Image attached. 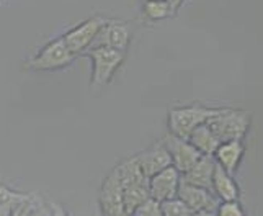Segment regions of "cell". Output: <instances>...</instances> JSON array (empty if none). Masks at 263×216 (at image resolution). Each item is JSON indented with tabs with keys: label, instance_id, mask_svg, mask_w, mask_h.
Here are the masks:
<instances>
[{
	"label": "cell",
	"instance_id": "2",
	"mask_svg": "<svg viewBox=\"0 0 263 216\" xmlns=\"http://www.w3.org/2000/svg\"><path fill=\"white\" fill-rule=\"evenodd\" d=\"M85 56L92 61V79H90V88L97 92V90L105 88L111 82L115 74L123 66L126 59V52L116 51L108 46H97L90 48Z\"/></svg>",
	"mask_w": 263,
	"mask_h": 216
},
{
	"label": "cell",
	"instance_id": "5",
	"mask_svg": "<svg viewBox=\"0 0 263 216\" xmlns=\"http://www.w3.org/2000/svg\"><path fill=\"white\" fill-rule=\"evenodd\" d=\"M208 126L221 142L243 141L250 130V115L243 110L221 108V112L208 121Z\"/></svg>",
	"mask_w": 263,
	"mask_h": 216
},
{
	"label": "cell",
	"instance_id": "25",
	"mask_svg": "<svg viewBox=\"0 0 263 216\" xmlns=\"http://www.w3.org/2000/svg\"><path fill=\"white\" fill-rule=\"evenodd\" d=\"M20 206V205H18ZM18 206H0V216H10Z\"/></svg>",
	"mask_w": 263,
	"mask_h": 216
},
{
	"label": "cell",
	"instance_id": "22",
	"mask_svg": "<svg viewBox=\"0 0 263 216\" xmlns=\"http://www.w3.org/2000/svg\"><path fill=\"white\" fill-rule=\"evenodd\" d=\"M26 216H51V210H49V203L43 202L38 195L33 196L31 205L28 208V213Z\"/></svg>",
	"mask_w": 263,
	"mask_h": 216
},
{
	"label": "cell",
	"instance_id": "27",
	"mask_svg": "<svg viewBox=\"0 0 263 216\" xmlns=\"http://www.w3.org/2000/svg\"><path fill=\"white\" fill-rule=\"evenodd\" d=\"M193 216H216V210H208V211H198V213H193Z\"/></svg>",
	"mask_w": 263,
	"mask_h": 216
},
{
	"label": "cell",
	"instance_id": "16",
	"mask_svg": "<svg viewBox=\"0 0 263 216\" xmlns=\"http://www.w3.org/2000/svg\"><path fill=\"white\" fill-rule=\"evenodd\" d=\"M188 141L192 142L203 156H213L221 144V141L217 139V136L213 133L210 126H208V123L199 124L198 128H195L192 133H190Z\"/></svg>",
	"mask_w": 263,
	"mask_h": 216
},
{
	"label": "cell",
	"instance_id": "15",
	"mask_svg": "<svg viewBox=\"0 0 263 216\" xmlns=\"http://www.w3.org/2000/svg\"><path fill=\"white\" fill-rule=\"evenodd\" d=\"M214 169H216V160L213 156H201L196 164L181 175V180L186 184H192L196 187L206 188V190H211V184H213V175H214Z\"/></svg>",
	"mask_w": 263,
	"mask_h": 216
},
{
	"label": "cell",
	"instance_id": "1",
	"mask_svg": "<svg viewBox=\"0 0 263 216\" xmlns=\"http://www.w3.org/2000/svg\"><path fill=\"white\" fill-rule=\"evenodd\" d=\"M118 177H120L124 206L128 213L133 216V213L139 208V206L147 202L149 195V178L142 174L141 167L138 166L134 156L121 160L116 167Z\"/></svg>",
	"mask_w": 263,
	"mask_h": 216
},
{
	"label": "cell",
	"instance_id": "10",
	"mask_svg": "<svg viewBox=\"0 0 263 216\" xmlns=\"http://www.w3.org/2000/svg\"><path fill=\"white\" fill-rule=\"evenodd\" d=\"M177 198L183 203L190 211L198 213V211H208V210H216L217 205L221 202L213 195L211 190L196 187L192 184H186L181 180L178 187Z\"/></svg>",
	"mask_w": 263,
	"mask_h": 216
},
{
	"label": "cell",
	"instance_id": "17",
	"mask_svg": "<svg viewBox=\"0 0 263 216\" xmlns=\"http://www.w3.org/2000/svg\"><path fill=\"white\" fill-rule=\"evenodd\" d=\"M142 13L151 22H160L168 18L174 13V10H172V7L167 0H152V2H144Z\"/></svg>",
	"mask_w": 263,
	"mask_h": 216
},
{
	"label": "cell",
	"instance_id": "19",
	"mask_svg": "<svg viewBox=\"0 0 263 216\" xmlns=\"http://www.w3.org/2000/svg\"><path fill=\"white\" fill-rule=\"evenodd\" d=\"M216 216H247L243 206L239 200L235 202H221L216 208Z\"/></svg>",
	"mask_w": 263,
	"mask_h": 216
},
{
	"label": "cell",
	"instance_id": "8",
	"mask_svg": "<svg viewBox=\"0 0 263 216\" xmlns=\"http://www.w3.org/2000/svg\"><path fill=\"white\" fill-rule=\"evenodd\" d=\"M160 142L164 144V148L168 151L170 159H172V166H174L181 175L188 172V170L199 160V157L203 156L188 139L178 138L172 133L165 134L164 139Z\"/></svg>",
	"mask_w": 263,
	"mask_h": 216
},
{
	"label": "cell",
	"instance_id": "6",
	"mask_svg": "<svg viewBox=\"0 0 263 216\" xmlns=\"http://www.w3.org/2000/svg\"><path fill=\"white\" fill-rule=\"evenodd\" d=\"M106 22H108V18L102 15H93L87 18V20L80 25L74 26L72 30H69L62 38H64L70 52L74 54V56H82V54H85L93 46L97 36L106 25Z\"/></svg>",
	"mask_w": 263,
	"mask_h": 216
},
{
	"label": "cell",
	"instance_id": "3",
	"mask_svg": "<svg viewBox=\"0 0 263 216\" xmlns=\"http://www.w3.org/2000/svg\"><path fill=\"white\" fill-rule=\"evenodd\" d=\"M219 112L221 108L206 106L201 103L188 105V106H175L168 110V130L175 136L188 139L190 133L195 128H198L199 124L208 123Z\"/></svg>",
	"mask_w": 263,
	"mask_h": 216
},
{
	"label": "cell",
	"instance_id": "11",
	"mask_svg": "<svg viewBox=\"0 0 263 216\" xmlns=\"http://www.w3.org/2000/svg\"><path fill=\"white\" fill-rule=\"evenodd\" d=\"M131 38H133V31L128 23L108 20L106 25L102 28V31H100V34L97 36L92 48L108 46L116 51L126 52L128 51L129 43H131Z\"/></svg>",
	"mask_w": 263,
	"mask_h": 216
},
{
	"label": "cell",
	"instance_id": "20",
	"mask_svg": "<svg viewBox=\"0 0 263 216\" xmlns=\"http://www.w3.org/2000/svg\"><path fill=\"white\" fill-rule=\"evenodd\" d=\"M162 211L164 216H193V211H190L178 198L162 203Z\"/></svg>",
	"mask_w": 263,
	"mask_h": 216
},
{
	"label": "cell",
	"instance_id": "21",
	"mask_svg": "<svg viewBox=\"0 0 263 216\" xmlns=\"http://www.w3.org/2000/svg\"><path fill=\"white\" fill-rule=\"evenodd\" d=\"M133 216H164V211H162V203L149 198L147 202H144L139 208L133 213Z\"/></svg>",
	"mask_w": 263,
	"mask_h": 216
},
{
	"label": "cell",
	"instance_id": "13",
	"mask_svg": "<svg viewBox=\"0 0 263 216\" xmlns=\"http://www.w3.org/2000/svg\"><path fill=\"white\" fill-rule=\"evenodd\" d=\"M243 154H246L243 141H228V142L219 144V148L216 149L213 157H214L217 166H221L226 172L234 175L235 172H237Z\"/></svg>",
	"mask_w": 263,
	"mask_h": 216
},
{
	"label": "cell",
	"instance_id": "18",
	"mask_svg": "<svg viewBox=\"0 0 263 216\" xmlns=\"http://www.w3.org/2000/svg\"><path fill=\"white\" fill-rule=\"evenodd\" d=\"M34 193H23L12 190L10 187L0 184V206H18L25 202H30Z\"/></svg>",
	"mask_w": 263,
	"mask_h": 216
},
{
	"label": "cell",
	"instance_id": "4",
	"mask_svg": "<svg viewBox=\"0 0 263 216\" xmlns=\"http://www.w3.org/2000/svg\"><path fill=\"white\" fill-rule=\"evenodd\" d=\"M77 56L70 52L64 38H56L46 43L44 46L34 54V56L28 58L25 62L26 70L33 72H52V70H61L69 67L72 62L76 61Z\"/></svg>",
	"mask_w": 263,
	"mask_h": 216
},
{
	"label": "cell",
	"instance_id": "28",
	"mask_svg": "<svg viewBox=\"0 0 263 216\" xmlns=\"http://www.w3.org/2000/svg\"><path fill=\"white\" fill-rule=\"evenodd\" d=\"M142 2H152V0H142Z\"/></svg>",
	"mask_w": 263,
	"mask_h": 216
},
{
	"label": "cell",
	"instance_id": "12",
	"mask_svg": "<svg viewBox=\"0 0 263 216\" xmlns=\"http://www.w3.org/2000/svg\"><path fill=\"white\" fill-rule=\"evenodd\" d=\"M134 159L138 162V166L141 167L142 174L147 178L156 175L157 172H160V170H164L165 167L172 166L170 154L162 142L154 144V146H151L146 151H141L139 154L134 156Z\"/></svg>",
	"mask_w": 263,
	"mask_h": 216
},
{
	"label": "cell",
	"instance_id": "14",
	"mask_svg": "<svg viewBox=\"0 0 263 216\" xmlns=\"http://www.w3.org/2000/svg\"><path fill=\"white\" fill-rule=\"evenodd\" d=\"M211 192L219 202H235L240 198V188L235 182L234 175L216 164L214 175H213V184H211Z\"/></svg>",
	"mask_w": 263,
	"mask_h": 216
},
{
	"label": "cell",
	"instance_id": "26",
	"mask_svg": "<svg viewBox=\"0 0 263 216\" xmlns=\"http://www.w3.org/2000/svg\"><path fill=\"white\" fill-rule=\"evenodd\" d=\"M167 2L170 4V7H172V10H174V13L178 10V8H180V5L181 4H183L185 2V0H167Z\"/></svg>",
	"mask_w": 263,
	"mask_h": 216
},
{
	"label": "cell",
	"instance_id": "23",
	"mask_svg": "<svg viewBox=\"0 0 263 216\" xmlns=\"http://www.w3.org/2000/svg\"><path fill=\"white\" fill-rule=\"evenodd\" d=\"M49 210H51V216H69V213L59 203H49Z\"/></svg>",
	"mask_w": 263,
	"mask_h": 216
},
{
	"label": "cell",
	"instance_id": "24",
	"mask_svg": "<svg viewBox=\"0 0 263 216\" xmlns=\"http://www.w3.org/2000/svg\"><path fill=\"white\" fill-rule=\"evenodd\" d=\"M33 196H34V195H33ZM31 200H33V198H31ZM31 200L22 203L10 216H26V213H28V208H30V205H31Z\"/></svg>",
	"mask_w": 263,
	"mask_h": 216
},
{
	"label": "cell",
	"instance_id": "7",
	"mask_svg": "<svg viewBox=\"0 0 263 216\" xmlns=\"http://www.w3.org/2000/svg\"><path fill=\"white\" fill-rule=\"evenodd\" d=\"M98 205L102 216H131L124 206L123 190L116 169H113L102 182L100 195H98Z\"/></svg>",
	"mask_w": 263,
	"mask_h": 216
},
{
	"label": "cell",
	"instance_id": "9",
	"mask_svg": "<svg viewBox=\"0 0 263 216\" xmlns=\"http://www.w3.org/2000/svg\"><path fill=\"white\" fill-rule=\"evenodd\" d=\"M180 182H181V174L174 166H168L149 178V195L152 200H156L159 203L175 200Z\"/></svg>",
	"mask_w": 263,
	"mask_h": 216
}]
</instances>
